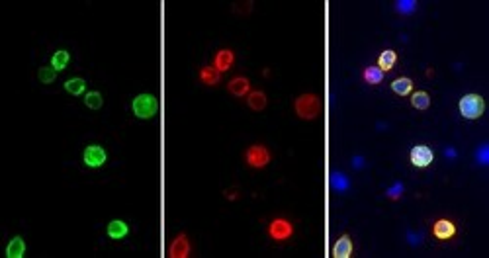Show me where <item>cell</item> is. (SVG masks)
Instances as JSON below:
<instances>
[{"mask_svg": "<svg viewBox=\"0 0 489 258\" xmlns=\"http://www.w3.org/2000/svg\"><path fill=\"white\" fill-rule=\"evenodd\" d=\"M266 94L264 92H260V90H254V92H251L249 94V98H247V104H249V108H253L254 112H263L264 108H266Z\"/></svg>", "mask_w": 489, "mask_h": 258, "instance_id": "14", "label": "cell"}, {"mask_svg": "<svg viewBox=\"0 0 489 258\" xmlns=\"http://www.w3.org/2000/svg\"><path fill=\"white\" fill-rule=\"evenodd\" d=\"M219 70H215L214 67H204L202 69V72H200V79H202V82H205V84H209V86H214V84H217L219 82Z\"/></svg>", "mask_w": 489, "mask_h": 258, "instance_id": "18", "label": "cell"}, {"mask_svg": "<svg viewBox=\"0 0 489 258\" xmlns=\"http://www.w3.org/2000/svg\"><path fill=\"white\" fill-rule=\"evenodd\" d=\"M401 192H403V184H395V186H391L390 190H388V198L390 199H399L401 198Z\"/></svg>", "mask_w": 489, "mask_h": 258, "instance_id": "25", "label": "cell"}, {"mask_svg": "<svg viewBox=\"0 0 489 258\" xmlns=\"http://www.w3.org/2000/svg\"><path fill=\"white\" fill-rule=\"evenodd\" d=\"M411 104L415 106L417 109H427L430 106V98H429V94L427 92H415L413 96H411Z\"/></svg>", "mask_w": 489, "mask_h": 258, "instance_id": "21", "label": "cell"}, {"mask_svg": "<svg viewBox=\"0 0 489 258\" xmlns=\"http://www.w3.org/2000/svg\"><path fill=\"white\" fill-rule=\"evenodd\" d=\"M391 90H393L395 94H399V96H407V94H411V90H413V80L407 79V77H401V79L391 82Z\"/></svg>", "mask_w": 489, "mask_h": 258, "instance_id": "16", "label": "cell"}, {"mask_svg": "<svg viewBox=\"0 0 489 258\" xmlns=\"http://www.w3.org/2000/svg\"><path fill=\"white\" fill-rule=\"evenodd\" d=\"M133 114L141 119H149L156 114V98L153 94H139L133 100Z\"/></svg>", "mask_w": 489, "mask_h": 258, "instance_id": "3", "label": "cell"}, {"mask_svg": "<svg viewBox=\"0 0 489 258\" xmlns=\"http://www.w3.org/2000/svg\"><path fill=\"white\" fill-rule=\"evenodd\" d=\"M55 75H57V70L53 69V67H41L38 72L39 80H41L43 84H51V82L55 80Z\"/></svg>", "mask_w": 489, "mask_h": 258, "instance_id": "23", "label": "cell"}, {"mask_svg": "<svg viewBox=\"0 0 489 258\" xmlns=\"http://www.w3.org/2000/svg\"><path fill=\"white\" fill-rule=\"evenodd\" d=\"M233 65V53L229 49H223L219 51L217 55H215V61H214V69L219 70V72H223V70H227L229 67Z\"/></svg>", "mask_w": 489, "mask_h": 258, "instance_id": "12", "label": "cell"}, {"mask_svg": "<svg viewBox=\"0 0 489 258\" xmlns=\"http://www.w3.org/2000/svg\"><path fill=\"white\" fill-rule=\"evenodd\" d=\"M460 114L468 119H478L483 114V98L478 94H466L460 100Z\"/></svg>", "mask_w": 489, "mask_h": 258, "instance_id": "2", "label": "cell"}, {"mask_svg": "<svg viewBox=\"0 0 489 258\" xmlns=\"http://www.w3.org/2000/svg\"><path fill=\"white\" fill-rule=\"evenodd\" d=\"M84 104H86L90 109L102 108V94H100V92H88L86 98H84Z\"/></svg>", "mask_w": 489, "mask_h": 258, "instance_id": "24", "label": "cell"}, {"mask_svg": "<svg viewBox=\"0 0 489 258\" xmlns=\"http://www.w3.org/2000/svg\"><path fill=\"white\" fill-rule=\"evenodd\" d=\"M397 10L399 12H413L415 10V2L413 0H403V2H397Z\"/></svg>", "mask_w": 489, "mask_h": 258, "instance_id": "27", "label": "cell"}, {"mask_svg": "<svg viewBox=\"0 0 489 258\" xmlns=\"http://www.w3.org/2000/svg\"><path fill=\"white\" fill-rule=\"evenodd\" d=\"M26 252V243L22 237H14L6 247V256L8 258H22Z\"/></svg>", "mask_w": 489, "mask_h": 258, "instance_id": "13", "label": "cell"}, {"mask_svg": "<svg viewBox=\"0 0 489 258\" xmlns=\"http://www.w3.org/2000/svg\"><path fill=\"white\" fill-rule=\"evenodd\" d=\"M227 90H229L233 96H244V94L249 92V80L244 79V77H237V79H233L227 84Z\"/></svg>", "mask_w": 489, "mask_h": 258, "instance_id": "15", "label": "cell"}, {"mask_svg": "<svg viewBox=\"0 0 489 258\" xmlns=\"http://www.w3.org/2000/svg\"><path fill=\"white\" fill-rule=\"evenodd\" d=\"M351 254H352L351 237H348V235H342V237L335 243V247H333V256L335 258H348Z\"/></svg>", "mask_w": 489, "mask_h": 258, "instance_id": "10", "label": "cell"}, {"mask_svg": "<svg viewBox=\"0 0 489 258\" xmlns=\"http://www.w3.org/2000/svg\"><path fill=\"white\" fill-rule=\"evenodd\" d=\"M395 61H397V55H395V51L391 49H386L383 53L380 55V59H378V69L383 72V70H390L393 65H395Z\"/></svg>", "mask_w": 489, "mask_h": 258, "instance_id": "17", "label": "cell"}, {"mask_svg": "<svg viewBox=\"0 0 489 258\" xmlns=\"http://www.w3.org/2000/svg\"><path fill=\"white\" fill-rule=\"evenodd\" d=\"M333 186L337 190H346L348 188V182L342 178L341 174H333Z\"/></svg>", "mask_w": 489, "mask_h": 258, "instance_id": "26", "label": "cell"}, {"mask_svg": "<svg viewBox=\"0 0 489 258\" xmlns=\"http://www.w3.org/2000/svg\"><path fill=\"white\" fill-rule=\"evenodd\" d=\"M354 167H362V159L356 157V159H354Z\"/></svg>", "mask_w": 489, "mask_h": 258, "instance_id": "28", "label": "cell"}, {"mask_svg": "<svg viewBox=\"0 0 489 258\" xmlns=\"http://www.w3.org/2000/svg\"><path fill=\"white\" fill-rule=\"evenodd\" d=\"M432 157H434V155H432V151H430L427 145H417V147H413L409 155L413 167H417V169L429 167L430 162H432Z\"/></svg>", "mask_w": 489, "mask_h": 258, "instance_id": "6", "label": "cell"}, {"mask_svg": "<svg viewBox=\"0 0 489 258\" xmlns=\"http://www.w3.org/2000/svg\"><path fill=\"white\" fill-rule=\"evenodd\" d=\"M247 162L253 169H263V167H266L270 162V153L264 147H260V145H254V147L247 151Z\"/></svg>", "mask_w": 489, "mask_h": 258, "instance_id": "4", "label": "cell"}, {"mask_svg": "<svg viewBox=\"0 0 489 258\" xmlns=\"http://www.w3.org/2000/svg\"><path fill=\"white\" fill-rule=\"evenodd\" d=\"M82 159H84V164H86V167L98 169V167H102V164L106 162V151L102 149L100 145H88L86 149H84Z\"/></svg>", "mask_w": 489, "mask_h": 258, "instance_id": "5", "label": "cell"}, {"mask_svg": "<svg viewBox=\"0 0 489 258\" xmlns=\"http://www.w3.org/2000/svg\"><path fill=\"white\" fill-rule=\"evenodd\" d=\"M381 79H383V72H381L378 67H368V69L364 70V80H366L368 84H380Z\"/></svg>", "mask_w": 489, "mask_h": 258, "instance_id": "22", "label": "cell"}, {"mask_svg": "<svg viewBox=\"0 0 489 258\" xmlns=\"http://www.w3.org/2000/svg\"><path fill=\"white\" fill-rule=\"evenodd\" d=\"M319 109H321L319 100H317V96H313V94H303V96H300V98L295 100V114L302 119L317 118Z\"/></svg>", "mask_w": 489, "mask_h": 258, "instance_id": "1", "label": "cell"}, {"mask_svg": "<svg viewBox=\"0 0 489 258\" xmlns=\"http://www.w3.org/2000/svg\"><path fill=\"white\" fill-rule=\"evenodd\" d=\"M84 88H86V82L82 79H71L65 82V90H67L68 94H73V96H78V94H82L84 92Z\"/></svg>", "mask_w": 489, "mask_h": 258, "instance_id": "19", "label": "cell"}, {"mask_svg": "<svg viewBox=\"0 0 489 258\" xmlns=\"http://www.w3.org/2000/svg\"><path fill=\"white\" fill-rule=\"evenodd\" d=\"M268 233H270V237L274 241H286L293 233L292 223L286 221V219H274L270 223V227H268Z\"/></svg>", "mask_w": 489, "mask_h": 258, "instance_id": "7", "label": "cell"}, {"mask_svg": "<svg viewBox=\"0 0 489 258\" xmlns=\"http://www.w3.org/2000/svg\"><path fill=\"white\" fill-rule=\"evenodd\" d=\"M432 235L436 238H440V241H448V238H452L456 235V227H454V223L448 221V219H439V221L434 223V227H432Z\"/></svg>", "mask_w": 489, "mask_h": 258, "instance_id": "8", "label": "cell"}, {"mask_svg": "<svg viewBox=\"0 0 489 258\" xmlns=\"http://www.w3.org/2000/svg\"><path fill=\"white\" fill-rule=\"evenodd\" d=\"M127 233H129L127 223L119 221V219H116V221H110V225H108V237H110V238L119 241V238H126Z\"/></svg>", "mask_w": 489, "mask_h": 258, "instance_id": "11", "label": "cell"}, {"mask_svg": "<svg viewBox=\"0 0 489 258\" xmlns=\"http://www.w3.org/2000/svg\"><path fill=\"white\" fill-rule=\"evenodd\" d=\"M190 254V243L186 235H178L174 238V243L170 245V256L172 258H186Z\"/></svg>", "mask_w": 489, "mask_h": 258, "instance_id": "9", "label": "cell"}, {"mask_svg": "<svg viewBox=\"0 0 489 258\" xmlns=\"http://www.w3.org/2000/svg\"><path fill=\"white\" fill-rule=\"evenodd\" d=\"M67 63H68V53L65 49L55 51V55L51 57V67H53L55 70L65 69V67H67Z\"/></svg>", "mask_w": 489, "mask_h": 258, "instance_id": "20", "label": "cell"}]
</instances>
